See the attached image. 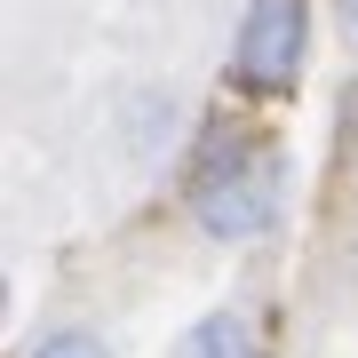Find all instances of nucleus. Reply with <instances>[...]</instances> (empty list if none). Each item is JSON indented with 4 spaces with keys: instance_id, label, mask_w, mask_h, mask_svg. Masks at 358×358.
<instances>
[{
    "instance_id": "nucleus-1",
    "label": "nucleus",
    "mask_w": 358,
    "mask_h": 358,
    "mask_svg": "<svg viewBox=\"0 0 358 358\" xmlns=\"http://www.w3.org/2000/svg\"><path fill=\"white\" fill-rule=\"evenodd\" d=\"M183 207L207 239L223 247H247V239H271L287 215V159L279 143L247 136V128H207L183 159Z\"/></svg>"
},
{
    "instance_id": "nucleus-2",
    "label": "nucleus",
    "mask_w": 358,
    "mask_h": 358,
    "mask_svg": "<svg viewBox=\"0 0 358 358\" xmlns=\"http://www.w3.org/2000/svg\"><path fill=\"white\" fill-rule=\"evenodd\" d=\"M310 64V0H247L231 32V80L247 96H287Z\"/></svg>"
},
{
    "instance_id": "nucleus-3",
    "label": "nucleus",
    "mask_w": 358,
    "mask_h": 358,
    "mask_svg": "<svg viewBox=\"0 0 358 358\" xmlns=\"http://www.w3.org/2000/svg\"><path fill=\"white\" fill-rule=\"evenodd\" d=\"M176 136H183V96L176 88H136L128 103L112 112V143H120V159H136V167H152L176 152Z\"/></svg>"
},
{
    "instance_id": "nucleus-4",
    "label": "nucleus",
    "mask_w": 358,
    "mask_h": 358,
    "mask_svg": "<svg viewBox=\"0 0 358 358\" xmlns=\"http://www.w3.org/2000/svg\"><path fill=\"white\" fill-rule=\"evenodd\" d=\"M167 358H271V350H263L255 319H247L239 303H223V310H199V319L176 334V350H167Z\"/></svg>"
},
{
    "instance_id": "nucleus-5",
    "label": "nucleus",
    "mask_w": 358,
    "mask_h": 358,
    "mask_svg": "<svg viewBox=\"0 0 358 358\" xmlns=\"http://www.w3.org/2000/svg\"><path fill=\"white\" fill-rule=\"evenodd\" d=\"M24 358H112V343H103L96 327H48Z\"/></svg>"
},
{
    "instance_id": "nucleus-6",
    "label": "nucleus",
    "mask_w": 358,
    "mask_h": 358,
    "mask_svg": "<svg viewBox=\"0 0 358 358\" xmlns=\"http://www.w3.org/2000/svg\"><path fill=\"white\" fill-rule=\"evenodd\" d=\"M334 8H343V24H350V32H358V0H334Z\"/></svg>"
}]
</instances>
